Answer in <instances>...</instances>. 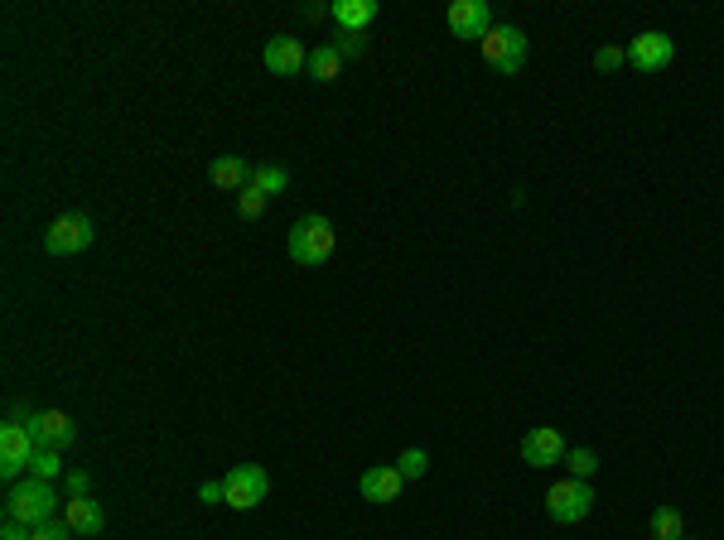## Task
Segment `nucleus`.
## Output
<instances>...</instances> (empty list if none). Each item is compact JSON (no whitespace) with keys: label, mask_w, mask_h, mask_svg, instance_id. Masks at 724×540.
<instances>
[{"label":"nucleus","mask_w":724,"mask_h":540,"mask_svg":"<svg viewBox=\"0 0 724 540\" xmlns=\"http://www.w3.org/2000/svg\"><path fill=\"white\" fill-rule=\"evenodd\" d=\"M285 251L295 266H324L338 251V227L324 213H305L290 222V237H285Z\"/></svg>","instance_id":"nucleus-1"},{"label":"nucleus","mask_w":724,"mask_h":540,"mask_svg":"<svg viewBox=\"0 0 724 540\" xmlns=\"http://www.w3.org/2000/svg\"><path fill=\"white\" fill-rule=\"evenodd\" d=\"M58 516V492L54 483H44V478H20V483H10L5 492V521H20V526H44V521H54Z\"/></svg>","instance_id":"nucleus-2"},{"label":"nucleus","mask_w":724,"mask_h":540,"mask_svg":"<svg viewBox=\"0 0 724 540\" xmlns=\"http://www.w3.org/2000/svg\"><path fill=\"white\" fill-rule=\"evenodd\" d=\"M483 58H488V68H498V73H522L527 68V54H531V39L522 25H493V34L478 44Z\"/></svg>","instance_id":"nucleus-3"},{"label":"nucleus","mask_w":724,"mask_h":540,"mask_svg":"<svg viewBox=\"0 0 724 540\" xmlns=\"http://www.w3.org/2000/svg\"><path fill=\"white\" fill-rule=\"evenodd\" d=\"M266 492H271V473L256 468V463H237V468H227L223 473V507H232V512L261 507Z\"/></svg>","instance_id":"nucleus-4"},{"label":"nucleus","mask_w":724,"mask_h":540,"mask_svg":"<svg viewBox=\"0 0 724 540\" xmlns=\"http://www.w3.org/2000/svg\"><path fill=\"white\" fill-rule=\"evenodd\" d=\"M97 242V222L87 213H63L49 222V232H44V251L49 256H78L87 246Z\"/></svg>","instance_id":"nucleus-5"},{"label":"nucleus","mask_w":724,"mask_h":540,"mask_svg":"<svg viewBox=\"0 0 724 540\" xmlns=\"http://www.w3.org/2000/svg\"><path fill=\"white\" fill-rule=\"evenodd\" d=\"M546 512H551V521H560V526L585 521V516L594 512V487H589L585 478H565V483H556L546 492Z\"/></svg>","instance_id":"nucleus-6"},{"label":"nucleus","mask_w":724,"mask_h":540,"mask_svg":"<svg viewBox=\"0 0 724 540\" xmlns=\"http://www.w3.org/2000/svg\"><path fill=\"white\" fill-rule=\"evenodd\" d=\"M29 459H34V434L15 420L0 425V478L5 483H20L29 473Z\"/></svg>","instance_id":"nucleus-7"},{"label":"nucleus","mask_w":724,"mask_h":540,"mask_svg":"<svg viewBox=\"0 0 724 540\" xmlns=\"http://www.w3.org/2000/svg\"><path fill=\"white\" fill-rule=\"evenodd\" d=\"M445 25L454 39H488L493 34V10H488V0H454L445 10Z\"/></svg>","instance_id":"nucleus-8"},{"label":"nucleus","mask_w":724,"mask_h":540,"mask_svg":"<svg viewBox=\"0 0 724 540\" xmlns=\"http://www.w3.org/2000/svg\"><path fill=\"white\" fill-rule=\"evenodd\" d=\"M25 430L34 434V449H58V454L78 439L73 415H63V410H34V415L25 420Z\"/></svg>","instance_id":"nucleus-9"},{"label":"nucleus","mask_w":724,"mask_h":540,"mask_svg":"<svg viewBox=\"0 0 724 540\" xmlns=\"http://www.w3.org/2000/svg\"><path fill=\"white\" fill-rule=\"evenodd\" d=\"M671 58H676V44H671L667 29H642L638 39L628 44V63H633L638 73H662Z\"/></svg>","instance_id":"nucleus-10"},{"label":"nucleus","mask_w":724,"mask_h":540,"mask_svg":"<svg viewBox=\"0 0 724 540\" xmlns=\"http://www.w3.org/2000/svg\"><path fill=\"white\" fill-rule=\"evenodd\" d=\"M261 63H266V73H276V78H290V73H300L309 68V49L295 39V34H276V39H266V49H261Z\"/></svg>","instance_id":"nucleus-11"},{"label":"nucleus","mask_w":724,"mask_h":540,"mask_svg":"<svg viewBox=\"0 0 724 540\" xmlns=\"http://www.w3.org/2000/svg\"><path fill=\"white\" fill-rule=\"evenodd\" d=\"M522 463L531 468H551V463H565V434L556 425H536V430L522 434Z\"/></svg>","instance_id":"nucleus-12"},{"label":"nucleus","mask_w":724,"mask_h":540,"mask_svg":"<svg viewBox=\"0 0 724 540\" xmlns=\"http://www.w3.org/2000/svg\"><path fill=\"white\" fill-rule=\"evenodd\" d=\"M401 487H406V478L396 473V463H377V468H367V473L358 478L362 502H377V507L396 502V497H401Z\"/></svg>","instance_id":"nucleus-13"},{"label":"nucleus","mask_w":724,"mask_h":540,"mask_svg":"<svg viewBox=\"0 0 724 540\" xmlns=\"http://www.w3.org/2000/svg\"><path fill=\"white\" fill-rule=\"evenodd\" d=\"M63 521L73 526V536H102L107 512H102L97 497H68V502H63Z\"/></svg>","instance_id":"nucleus-14"},{"label":"nucleus","mask_w":724,"mask_h":540,"mask_svg":"<svg viewBox=\"0 0 724 540\" xmlns=\"http://www.w3.org/2000/svg\"><path fill=\"white\" fill-rule=\"evenodd\" d=\"M251 179V164L242 155H218V160L208 164V184L213 189H247Z\"/></svg>","instance_id":"nucleus-15"},{"label":"nucleus","mask_w":724,"mask_h":540,"mask_svg":"<svg viewBox=\"0 0 724 540\" xmlns=\"http://www.w3.org/2000/svg\"><path fill=\"white\" fill-rule=\"evenodd\" d=\"M329 15H334L338 29H353V34H362V29L377 20V0H334V5H329Z\"/></svg>","instance_id":"nucleus-16"},{"label":"nucleus","mask_w":724,"mask_h":540,"mask_svg":"<svg viewBox=\"0 0 724 540\" xmlns=\"http://www.w3.org/2000/svg\"><path fill=\"white\" fill-rule=\"evenodd\" d=\"M314 82H334L343 73V54H338L334 44H319V49H309V68H305Z\"/></svg>","instance_id":"nucleus-17"},{"label":"nucleus","mask_w":724,"mask_h":540,"mask_svg":"<svg viewBox=\"0 0 724 540\" xmlns=\"http://www.w3.org/2000/svg\"><path fill=\"white\" fill-rule=\"evenodd\" d=\"M247 184H251V189H261L266 198H276V193L290 189V169H280V164H256Z\"/></svg>","instance_id":"nucleus-18"},{"label":"nucleus","mask_w":724,"mask_h":540,"mask_svg":"<svg viewBox=\"0 0 724 540\" xmlns=\"http://www.w3.org/2000/svg\"><path fill=\"white\" fill-rule=\"evenodd\" d=\"M68 473V463L58 449H34V459H29V478H44V483H54Z\"/></svg>","instance_id":"nucleus-19"},{"label":"nucleus","mask_w":724,"mask_h":540,"mask_svg":"<svg viewBox=\"0 0 724 540\" xmlns=\"http://www.w3.org/2000/svg\"><path fill=\"white\" fill-rule=\"evenodd\" d=\"M686 536V521L676 507H657L652 512V540H681Z\"/></svg>","instance_id":"nucleus-20"},{"label":"nucleus","mask_w":724,"mask_h":540,"mask_svg":"<svg viewBox=\"0 0 724 540\" xmlns=\"http://www.w3.org/2000/svg\"><path fill=\"white\" fill-rule=\"evenodd\" d=\"M565 463H570V478H594L599 473V454L589 449V444H575V449H565Z\"/></svg>","instance_id":"nucleus-21"},{"label":"nucleus","mask_w":724,"mask_h":540,"mask_svg":"<svg viewBox=\"0 0 724 540\" xmlns=\"http://www.w3.org/2000/svg\"><path fill=\"white\" fill-rule=\"evenodd\" d=\"M425 468H430V454H425V449H401V454H396V473H401V478H425Z\"/></svg>","instance_id":"nucleus-22"},{"label":"nucleus","mask_w":724,"mask_h":540,"mask_svg":"<svg viewBox=\"0 0 724 540\" xmlns=\"http://www.w3.org/2000/svg\"><path fill=\"white\" fill-rule=\"evenodd\" d=\"M334 49H338L343 58H362V54H367V34H353V29H338Z\"/></svg>","instance_id":"nucleus-23"},{"label":"nucleus","mask_w":724,"mask_h":540,"mask_svg":"<svg viewBox=\"0 0 724 540\" xmlns=\"http://www.w3.org/2000/svg\"><path fill=\"white\" fill-rule=\"evenodd\" d=\"M266 203H271V198L247 184V189H242V198H237V213H242V217H261V213H266Z\"/></svg>","instance_id":"nucleus-24"},{"label":"nucleus","mask_w":724,"mask_h":540,"mask_svg":"<svg viewBox=\"0 0 724 540\" xmlns=\"http://www.w3.org/2000/svg\"><path fill=\"white\" fill-rule=\"evenodd\" d=\"M63 487H68V497H92V473L68 468V473H63Z\"/></svg>","instance_id":"nucleus-25"},{"label":"nucleus","mask_w":724,"mask_h":540,"mask_svg":"<svg viewBox=\"0 0 724 540\" xmlns=\"http://www.w3.org/2000/svg\"><path fill=\"white\" fill-rule=\"evenodd\" d=\"M628 63V49H613V44H604L599 54H594V68L599 73H613V68H623Z\"/></svg>","instance_id":"nucleus-26"},{"label":"nucleus","mask_w":724,"mask_h":540,"mask_svg":"<svg viewBox=\"0 0 724 540\" xmlns=\"http://www.w3.org/2000/svg\"><path fill=\"white\" fill-rule=\"evenodd\" d=\"M68 536H73V526H68V521H58V516H54V521L34 526V536H29V540H68Z\"/></svg>","instance_id":"nucleus-27"},{"label":"nucleus","mask_w":724,"mask_h":540,"mask_svg":"<svg viewBox=\"0 0 724 540\" xmlns=\"http://www.w3.org/2000/svg\"><path fill=\"white\" fill-rule=\"evenodd\" d=\"M198 502H203V507H218V502H223V483H213V478H208V483L198 487Z\"/></svg>","instance_id":"nucleus-28"},{"label":"nucleus","mask_w":724,"mask_h":540,"mask_svg":"<svg viewBox=\"0 0 724 540\" xmlns=\"http://www.w3.org/2000/svg\"><path fill=\"white\" fill-rule=\"evenodd\" d=\"M29 536H34V531L20 526V521H5V526H0V540H29Z\"/></svg>","instance_id":"nucleus-29"},{"label":"nucleus","mask_w":724,"mask_h":540,"mask_svg":"<svg viewBox=\"0 0 724 540\" xmlns=\"http://www.w3.org/2000/svg\"><path fill=\"white\" fill-rule=\"evenodd\" d=\"M329 15V5H300V20H324Z\"/></svg>","instance_id":"nucleus-30"},{"label":"nucleus","mask_w":724,"mask_h":540,"mask_svg":"<svg viewBox=\"0 0 724 540\" xmlns=\"http://www.w3.org/2000/svg\"><path fill=\"white\" fill-rule=\"evenodd\" d=\"M681 540H696V536H681Z\"/></svg>","instance_id":"nucleus-31"}]
</instances>
